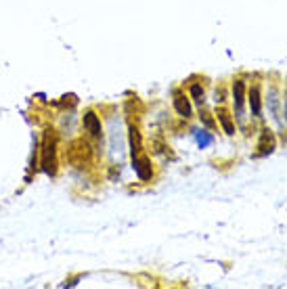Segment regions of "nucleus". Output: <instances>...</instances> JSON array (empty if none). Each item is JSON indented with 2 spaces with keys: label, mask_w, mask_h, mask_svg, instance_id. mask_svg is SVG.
<instances>
[{
  "label": "nucleus",
  "mask_w": 287,
  "mask_h": 289,
  "mask_svg": "<svg viewBox=\"0 0 287 289\" xmlns=\"http://www.w3.org/2000/svg\"><path fill=\"white\" fill-rule=\"evenodd\" d=\"M42 168L46 174L57 172V138L51 132H46L42 143Z\"/></svg>",
  "instance_id": "1"
},
{
  "label": "nucleus",
  "mask_w": 287,
  "mask_h": 289,
  "mask_svg": "<svg viewBox=\"0 0 287 289\" xmlns=\"http://www.w3.org/2000/svg\"><path fill=\"white\" fill-rule=\"evenodd\" d=\"M90 157V147L84 143V140H74L72 145H69V149H67V159H69V164H74V166H84L88 161Z\"/></svg>",
  "instance_id": "2"
},
{
  "label": "nucleus",
  "mask_w": 287,
  "mask_h": 289,
  "mask_svg": "<svg viewBox=\"0 0 287 289\" xmlns=\"http://www.w3.org/2000/svg\"><path fill=\"white\" fill-rule=\"evenodd\" d=\"M82 126H84V130L88 132V135H93L96 138H101L103 136V126H101V119L99 116L95 114V111H86L82 117Z\"/></svg>",
  "instance_id": "3"
},
{
  "label": "nucleus",
  "mask_w": 287,
  "mask_h": 289,
  "mask_svg": "<svg viewBox=\"0 0 287 289\" xmlns=\"http://www.w3.org/2000/svg\"><path fill=\"white\" fill-rule=\"evenodd\" d=\"M132 166H134V172L138 174V178L141 180H149L151 178V164H149V157H138V155H134L132 157Z\"/></svg>",
  "instance_id": "4"
},
{
  "label": "nucleus",
  "mask_w": 287,
  "mask_h": 289,
  "mask_svg": "<svg viewBox=\"0 0 287 289\" xmlns=\"http://www.w3.org/2000/svg\"><path fill=\"white\" fill-rule=\"evenodd\" d=\"M174 109L178 111V116L183 117H191L193 116V109H191V103L183 93H174Z\"/></svg>",
  "instance_id": "5"
},
{
  "label": "nucleus",
  "mask_w": 287,
  "mask_h": 289,
  "mask_svg": "<svg viewBox=\"0 0 287 289\" xmlns=\"http://www.w3.org/2000/svg\"><path fill=\"white\" fill-rule=\"evenodd\" d=\"M275 151V136L270 130H262L260 135V143H258V155H267Z\"/></svg>",
  "instance_id": "6"
},
{
  "label": "nucleus",
  "mask_w": 287,
  "mask_h": 289,
  "mask_svg": "<svg viewBox=\"0 0 287 289\" xmlns=\"http://www.w3.org/2000/svg\"><path fill=\"white\" fill-rule=\"evenodd\" d=\"M233 101H235V109L241 114L243 101H246V82H243V80H237L233 84Z\"/></svg>",
  "instance_id": "7"
},
{
  "label": "nucleus",
  "mask_w": 287,
  "mask_h": 289,
  "mask_svg": "<svg viewBox=\"0 0 287 289\" xmlns=\"http://www.w3.org/2000/svg\"><path fill=\"white\" fill-rule=\"evenodd\" d=\"M249 105H251V114L254 116L262 114V98H260V88L258 86H251L249 90Z\"/></svg>",
  "instance_id": "8"
},
{
  "label": "nucleus",
  "mask_w": 287,
  "mask_h": 289,
  "mask_svg": "<svg viewBox=\"0 0 287 289\" xmlns=\"http://www.w3.org/2000/svg\"><path fill=\"white\" fill-rule=\"evenodd\" d=\"M218 119H220V124H222V128H225V132L227 135H235V126H233V122H230V116L227 114L225 109H218Z\"/></svg>",
  "instance_id": "9"
},
{
  "label": "nucleus",
  "mask_w": 287,
  "mask_h": 289,
  "mask_svg": "<svg viewBox=\"0 0 287 289\" xmlns=\"http://www.w3.org/2000/svg\"><path fill=\"white\" fill-rule=\"evenodd\" d=\"M130 147H132V157L138 155V151H141V135H138L134 126H130Z\"/></svg>",
  "instance_id": "10"
},
{
  "label": "nucleus",
  "mask_w": 287,
  "mask_h": 289,
  "mask_svg": "<svg viewBox=\"0 0 287 289\" xmlns=\"http://www.w3.org/2000/svg\"><path fill=\"white\" fill-rule=\"evenodd\" d=\"M191 96L195 98V103H197V105H201L206 101V98H204V88H201L199 84H193V86H191Z\"/></svg>",
  "instance_id": "11"
},
{
  "label": "nucleus",
  "mask_w": 287,
  "mask_h": 289,
  "mask_svg": "<svg viewBox=\"0 0 287 289\" xmlns=\"http://www.w3.org/2000/svg\"><path fill=\"white\" fill-rule=\"evenodd\" d=\"M195 138H197V145L201 147V149H206V147L210 145V143H212V136H210V135H206V132H195Z\"/></svg>",
  "instance_id": "12"
},
{
  "label": "nucleus",
  "mask_w": 287,
  "mask_h": 289,
  "mask_svg": "<svg viewBox=\"0 0 287 289\" xmlns=\"http://www.w3.org/2000/svg\"><path fill=\"white\" fill-rule=\"evenodd\" d=\"M199 117H201V122H204V124L208 126V128H214V126H216V122H214V117H212V116H210V114H206V111H204V114H201Z\"/></svg>",
  "instance_id": "13"
}]
</instances>
